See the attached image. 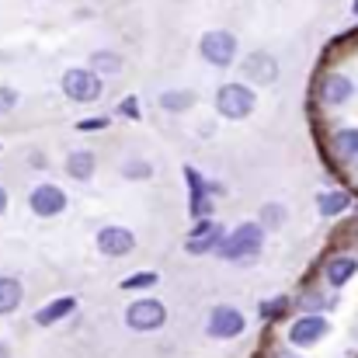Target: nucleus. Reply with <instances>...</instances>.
<instances>
[{
    "label": "nucleus",
    "instance_id": "nucleus-3",
    "mask_svg": "<svg viewBox=\"0 0 358 358\" xmlns=\"http://www.w3.org/2000/svg\"><path fill=\"white\" fill-rule=\"evenodd\" d=\"M63 94L70 101H80V105L98 101L101 98V77L94 70H66L63 73Z\"/></svg>",
    "mask_w": 358,
    "mask_h": 358
},
{
    "label": "nucleus",
    "instance_id": "nucleus-15",
    "mask_svg": "<svg viewBox=\"0 0 358 358\" xmlns=\"http://www.w3.org/2000/svg\"><path fill=\"white\" fill-rule=\"evenodd\" d=\"M17 306H21V282L0 278V313H14Z\"/></svg>",
    "mask_w": 358,
    "mask_h": 358
},
{
    "label": "nucleus",
    "instance_id": "nucleus-2",
    "mask_svg": "<svg viewBox=\"0 0 358 358\" xmlns=\"http://www.w3.org/2000/svg\"><path fill=\"white\" fill-rule=\"evenodd\" d=\"M261 240H264V230L257 227V223H243L237 227L230 237L223 240V247H220V254L227 257V261H240V257H250V254H257L261 250Z\"/></svg>",
    "mask_w": 358,
    "mask_h": 358
},
{
    "label": "nucleus",
    "instance_id": "nucleus-25",
    "mask_svg": "<svg viewBox=\"0 0 358 358\" xmlns=\"http://www.w3.org/2000/svg\"><path fill=\"white\" fill-rule=\"evenodd\" d=\"M282 310H289V303H285V299H278V303H268V306H264V317H275V313H282Z\"/></svg>",
    "mask_w": 358,
    "mask_h": 358
},
{
    "label": "nucleus",
    "instance_id": "nucleus-26",
    "mask_svg": "<svg viewBox=\"0 0 358 358\" xmlns=\"http://www.w3.org/2000/svg\"><path fill=\"white\" fill-rule=\"evenodd\" d=\"M122 112H125V115H129V119H136V101H132V98H129V101H125V105H122Z\"/></svg>",
    "mask_w": 358,
    "mask_h": 358
},
{
    "label": "nucleus",
    "instance_id": "nucleus-1",
    "mask_svg": "<svg viewBox=\"0 0 358 358\" xmlns=\"http://www.w3.org/2000/svg\"><path fill=\"white\" fill-rule=\"evenodd\" d=\"M199 52H202V59H209L213 66H230L234 56H237V35H234V31H223V28L206 31L202 42H199Z\"/></svg>",
    "mask_w": 358,
    "mask_h": 358
},
{
    "label": "nucleus",
    "instance_id": "nucleus-8",
    "mask_svg": "<svg viewBox=\"0 0 358 358\" xmlns=\"http://www.w3.org/2000/svg\"><path fill=\"white\" fill-rule=\"evenodd\" d=\"M132 247H136V237L125 227H105L98 234V250L108 257H125V254H132Z\"/></svg>",
    "mask_w": 358,
    "mask_h": 358
},
{
    "label": "nucleus",
    "instance_id": "nucleus-29",
    "mask_svg": "<svg viewBox=\"0 0 358 358\" xmlns=\"http://www.w3.org/2000/svg\"><path fill=\"white\" fill-rule=\"evenodd\" d=\"M3 209H7V192L0 188V213H3Z\"/></svg>",
    "mask_w": 358,
    "mask_h": 358
},
{
    "label": "nucleus",
    "instance_id": "nucleus-28",
    "mask_svg": "<svg viewBox=\"0 0 358 358\" xmlns=\"http://www.w3.org/2000/svg\"><path fill=\"white\" fill-rule=\"evenodd\" d=\"M306 306H310V310H317V306H324V299H320V296H310V299H306Z\"/></svg>",
    "mask_w": 358,
    "mask_h": 358
},
{
    "label": "nucleus",
    "instance_id": "nucleus-10",
    "mask_svg": "<svg viewBox=\"0 0 358 358\" xmlns=\"http://www.w3.org/2000/svg\"><path fill=\"white\" fill-rule=\"evenodd\" d=\"M243 73H247L250 80H257V84H271V80L278 77V63H275L268 52H250L247 63H243Z\"/></svg>",
    "mask_w": 358,
    "mask_h": 358
},
{
    "label": "nucleus",
    "instance_id": "nucleus-17",
    "mask_svg": "<svg viewBox=\"0 0 358 358\" xmlns=\"http://www.w3.org/2000/svg\"><path fill=\"white\" fill-rule=\"evenodd\" d=\"M91 70H94V73H119L122 70V56L119 52L101 49V52H94V56H91Z\"/></svg>",
    "mask_w": 358,
    "mask_h": 358
},
{
    "label": "nucleus",
    "instance_id": "nucleus-23",
    "mask_svg": "<svg viewBox=\"0 0 358 358\" xmlns=\"http://www.w3.org/2000/svg\"><path fill=\"white\" fill-rule=\"evenodd\" d=\"M261 216H264V227H278V223H282V216H285V209H282V206H264V213H261Z\"/></svg>",
    "mask_w": 358,
    "mask_h": 358
},
{
    "label": "nucleus",
    "instance_id": "nucleus-19",
    "mask_svg": "<svg viewBox=\"0 0 358 358\" xmlns=\"http://www.w3.org/2000/svg\"><path fill=\"white\" fill-rule=\"evenodd\" d=\"M348 195L345 192H327V195H320V213L324 216H338V213H345L348 209Z\"/></svg>",
    "mask_w": 358,
    "mask_h": 358
},
{
    "label": "nucleus",
    "instance_id": "nucleus-24",
    "mask_svg": "<svg viewBox=\"0 0 358 358\" xmlns=\"http://www.w3.org/2000/svg\"><path fill=\"white\" fill-rule=\"evenodd\" d=\"M17 105V91L14 87H0V112H10Z\"/></svg>",
    "mask_w": 358,
    "mask_h": 358
},
{
    "label": "nucleus",
    "instance_id": "nucleus-27",
    "mask_svg": "<svg viewBox=\"0 0 358 358\" xmlns=\"http://www.w3.org/2000/svg\"><path fill=\"white\" fill-rule=\"evenodd\" d=\"M105 125V119H94V122H80V129H101Z\"/></svg>",
    "mask_w": 358,
    "mask_h": 358
},
{
    "label": "nucleus",
    "instance_id": "nucleus-5",
    "mask_svg": "<svg viewBox=\"0 0 358 358\" xmlns=\"http://www.w3.org/2000/svg\"><path fill=\"white\" fill-rule=\"evenodd\" d=\"M167 320V310L157 303V299H136L129 310H125V324L132 331H160Z\"/></svg>",
    "mask_w": 358,
    "mask_h": 358
},
{
    "label": "nucleus",
    "instance_id": "nucleus-4",
    "mask_svg": "<svg viewBox=\"0 0 358 358\" xmlns=\"http://www.w3.org/2000/svg\"><path fill=\"white\" fill-rule=\"evenodd\" d=\"M216 108L227 119H247L254 112V91L243 84H223L216 94Z\"/></svg>",
    "mask_w": 358,
    "mask_h": 358
},
{
    "label": "nucleus",
    "instance_id": "nucleus-16",
    "mask_svg": "<svg viewBox=\"0 0 358 358\" xmlns=\"http://www.w3.org/2000/svg\"><path fill=\"white\" fill-rule=\"evenodd\" d=\"M355 257H334L331 264H327V282L331 285H345L352 275H355Z\"/></svg>",
    "mask_w": 358,
    "mask_h": 358
},
{
    "label": "nucleus",
    "instance_id": "nucleus-18",
    "mask_svg": "<svg viewBox=\"0 0 358 358\" xmlns=\"http://www.w3.org/2000/svg\"><path fill=\"white\" fill-rule=\"evenodd\" d=\"M160 105L167 112H185V108L195 105V94L192 91H167V94H160Z\"/></svg>",
    "mask_w": 358,
    "mask_h": 358
},
{
    "label": "nucleus",
    "instance_id": "nucleus-20",
    "mask_svg": "<svg viewBox=\"0 0 358 358\" xmlns=\"http://www.w3.org/2000/svg\"><path fill=\"white\" fill-rule=\"evenodd\" d=\"M338 150H341L345 157H355L358 153V129H341V132H338Z\"/></svg>",
    "mask_w": 358,
    "mask_h": 358
},
{
    "label": "nucleus",
    "instance_id": "nucleus-13",
    "mask_svg": "<svg viewBox=\"0 0 358 358\" xmlns=\"http://www.w3.org/2000/svg\"><path fill=\"white\" fill-rule=\"evenodd\" d=\"M66 171H70V178H77V181H87V178L94 174V153H91V150H77V153H70V160H66Z\"/></svg>",
    "mask_w": 358,
    "mask_h": 358
},
{
    "label": "nucleus",
    "instance_id": "nucleus-6",
    "mask_svg": "<svg viewBox=\"0 0 358 358\" xmlns=\"http://www.w3.org/2000/svg\"><path fill=\"white\" fill-rule=\"evenodd\" d=\"M28 206H31V213L35 216H59L63 209H66V195H63V188H56V185H38L31 195H28Z\"/></svg>",
    "mask_w": 358,
    "mask_h": 358
},
{
    "label": "nucleus",
    "instance_id": "nucleus-7",
    "mask_svg": "<svg viewBox=\"0 0 358 358\" xmlns=\"http://www.w3.org/2000/svg\"><path fill=\"white\" fill-rule=\"evenodd\" d=\"M209 334L213 338H240L243 334V313L234 306H216L213 317H209Z\"/></svg>",
    "mask_w": 358,
    "mask_h": 358
},
{
    "label": "nucleus",
    "instance_id": "nucleus-9",
    "mask_svg": "<svg viewBox=\"0 0 358 358\" xmlns=\"http://www.w3.org/2000/svg\"><path fill=\"white\" fill-rule=\"evenodd\" d=\"M327 331H331V324H327L324 317H303L299 324H292L289 341H292V345H299V348H310V345H317Z\"/></svg>",
    "mask_w": 358,
    "mask_h": 358
},
{
    "label": "nucleus",
    "instance_id": "nucleus-12",
    "mask_svg": "<svg viewBox=\"0 0 358 358\" xmlns=\"http://www.w3.org/2000/svg\"><path fill=\"white\" fill-rule=\"evenodd\" d=\"M216 240H220V227H216L213 220H202V223L195 227L192 240H188V254H202V250H209Z\"/></svg>",
    "mask_w": 358,
    "mask_h": 358
},
{
    "label": "nucleus",
    "instance_id": "nucleus-14",
    "mask_svg": "<svg viewBox=\"0 0 358 358\" xmlns=\"http://www.w3.org/2000/svg\"><path fill=\"white\" fill-rule=\"evenodd\" d=\"M73 299L70 296H63V299H56V303H49L45 310H38L35 313V324H42V327H49V324H56V320H63L66 313H73Z\"/></svg>",
    "mask_w": 358,
    "mask_h": 358
},
{
    "label": "nucleus",
    "instance_id": "nucleus-30",
    "mask_svg": "<svg viewBox=\"0 0 358 358\" xmlns=\"http://www.w3.org/2000/svg\"><path fill=\"white\" fill-rule=\"evenodd\" d=\"M0 358H10V348H7L3 341H0Z\"/></svg>",
    "mask_w": 358,
    "mask_h": 358
},
{
    "label": "nucleus",
    "instance_id": "nucleus-22",
    "mask_svg": "<svg viewBox=\"0 0 358 358\" xmlns=\"http://www.w3.org/2000/svg\"><path fill=\"white\" fill-rule=\"evenodd\" d=\"M150 174H153V167H150V164H143V160L125 164V178H150Z\"/></svg>",
    "mask_w": 358,
    "mask_h": 358
},
{
    "label": "nucleus",
    "instance_id": "nucleus-21",
    "mask_svg": "<svg viewBox=\"0 0 358 358\" xmlns=\"http://www.w3.org/2000/svg\"><path fill=\"white\" fill-rule=\"evenodd\" d=\"M153 282H157V275H153V271H143V275H132V278H125L122 285H125V289H146V285H153Z\"/></svg>",
    "mask_w": 358,
    "mask_h": 358
},
{
    "label": "nucleus",
    "instance_id": "nucleus-11",
    "mask_svg": "<svg viewBox=\"0 0 358 358\" xmlns=\"http://www.w3.org/2000/svg\"><path fill=\"white\" fill-rule=\"evenodd\" d=\"M352 80L348 77H341V73H334V77H327L324 80V91H320V98L327 101V105H345L348 98H352Z\"/></svg>",
    "mask_w": 358,
    "mask_h": 358
}]
</instances>
